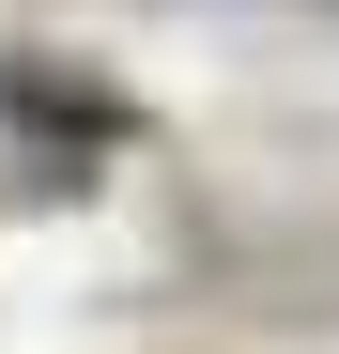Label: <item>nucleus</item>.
<instances>
[]
</instances>
